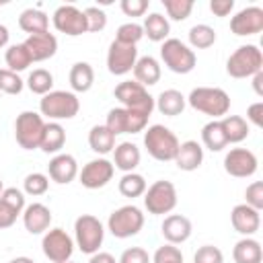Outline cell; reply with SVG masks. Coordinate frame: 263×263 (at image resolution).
<instances>
[{
	"label": "cell",
	"instance_id": "48",
	"mask_svg": "<svg viewBox=\"0 0 263 263\" xmlns=\"http://www.w3.org/2000/svg\"><path fill=\"white\" fill-rule=\"evenodd\" d=\"M117 263H152L150 255L146 249L142 247H129L121 253V257L117 259Z\"/></svg>",
	"mask_w": 263,
	"mask_h": 263
},
{
	"label": "cell",
	"instance_id": "49",
	"mask_svg": "<svg viewBox=\"0 0 263 263\" xmlns=\"http://www.w3.org/2000/svg\"><path fill=\"white\" fill-rule=\"evenodd\" d=\"M121 12L125 16H144L150 2L148 0H121Z\"/></svg>",
	"mask_w": 263,
	"mask_h": 263
},
{
	"label": "cell",
	"instance_id": "27",
	"mask_svg": "<svg viewBox=\"0 0 263 263\" xmlns=\"http://www.w3.org/2000/svg\"><path fill=\"white\" fill-rule=\"evenodd\" d=\"M185 105H187V99L177 88H166L158 95V99H154V109H158L166 117L181 115L185 111Z\"/></svg>",
	"mask_w": 263,
	"mask_h": 263
},
{
	"label": "cell",
	"instance_id": "34",
	"mask_svg": "<svg viewBox=\"0 0 263 263\" xmlns=\"http://www.w3.org/2000/svg\"><path fill=\"white\" fill-rule=\"evenodd\" d=\"M201 144L212 152H220L228 146L222 125H220V119H212L201 127Z\"/></svg>",
	"mask_w": 263,
	"mask_h": 263
},
{
	"label": "cell",
	"instance_id": "9",
	"mask_svg": "<svg viewBox=\"0 0 263 263\" xmlns=\"http://www.w3.org/2000/svg\"><path fill=\"white\" fill-rule=\"evenodd\" d=\"M115 99L121 103V107L132 109V111H142L152 115L154 111V97L136 80H123L115 86L113 90Z\"/></svg>",
	"mask_w": 263,
	"mask_h": 263
},
{
	"label": "cell",
	"instance_id": "38",
	"mask_svg": "<svg viewBox=\"0 0 263 263\" xmlns=\"http://www.w3.org/2000/svg\"><path fill=\"white\" fill-rule=\"evenodd\" d=\"M146 179L140 173H123V177L119 179V193L123 197H140L146 191Z\"/></svg>",
	"mask_w": 263,
	"mask_h": 263
},
{
	"label": "cell",
	"instance_id": "19",
	"mask_svg": "<svg viewBox=\"0 0 263 263\" xmlns=\"http://www.w3.org/2000/svg\"><path fill=\"white\" fill-rule=\"evenodd\" d=\"M230 224L238 234L253 236L261 228V212H257L247 203H238L230 212Z\"/></svg>",
	"mask_w": 263,
	"mask_h": 263
},
{
	"label": "cell",
	"instance_id": "36",
	"mask_svg": "<svg viewBox=\"0 0 263 263\" xmlns=\"http://www.w3.org/2000/svg\"><path fill=\"white\" fill-rule=\"evenodd\" d=\"M4 62H6L8 70H10V72H16V74L23 72V70H27V68L33 64V60H31V55H29L25 43H14V45H10V47L6 49V53H4Z\"/></svg>",
	"mask_w": 263,
	"mask_h": 263
},
{
	"label": "cell",
	"instance_id": "14",
	"mask_svg": "<svg viewBox=\"0 0 263 263\" xmlns=\"http://www.w3.org/2000/svg\"><path fill=\"white\" fill-rule=\"evenodd\" d=\"M113 175H115V166L105 156L88 160L82 166V171H78L80 185L86 187V189H101V187H105L113 179Z\"/></svg>",
	"mask_w": 263,
	"mask_h": 263
},
{
	"label": "cell",
	"instance_id": "47",
	"mask_svg": "<svg viewBox=\"0 0 263 263\" xmlns=\"http://www.w3.org/2000/svg\"><path fill=\"white\" fill-rule=\"evenodd\" d=\"M245 199H247L245 201L247 205H251L257 212H261L263 210V183L261 181H253L245 191Z\"/></svg>",
	"mask_w": 263,
	"mask_h": 263
},
{
	"label": "cell",
	"instance_id": "32",
	"mask_svg": "<svg viewBox=\"0 0 263 263\" xmlns=\"http://www.w3.org/2000/svg\"><path fill=\"white\" fill-rule=\"evenodd\" d=\"M144 35L154 41V43H160V41H166L168 39V33H171V23L164 14L160 12H150L146 18H144Z\"/></svg>",
	"mask_w": 263,
	"mask_h": 263
},
{
	"label": "cell",
	"instance_id": "31",
	"mask_svg": "<svg viewBox=\"0 0 263 263\" xmlns=\"http://www.w3.org/2000/svg\"><path fill=\"white\" fill-rule=\"evenodd\" d=\"M220 125H222V132H224V138L228 144H238L242 140L249 138V121L240 115H224L220 119Z\"/></svg>",
	"mask_w": 263,
	"mask_h": 263
},
{
	"label": "cell",
	"instance_id": "57",
	"mask_svg": "<svg viewBox=\"0 0 263 263\" xmlns=\"http://www.w3.org/2000/svg\"><path fill=\"white\" fill-rule=\"evenodd\" d=\"M4 191V183H2V179H0V193Z\"/></svg>",
	"mask_w": 263,
	"mask_h": 263
},
{
	"label": "cell",
	"instance_id": "55",
	"mask_svg": "<svg viewBox=\"0 0 263 263\" xmlns=\"http://www.w3.org/2000/svg\"><path fill=\"white\" fill-rule=\"evenodd\" d=\"M8 39H10V33H8V29H6L4 25H0V49L8 45Z\"/></svg>",
	"mask_w": 263,
	"mask_h": 263
},
{
	"label": "cell",
	"instance_id": "20",
	"mask_svg": "<svg viewBox=\"0 0 263 263\" xmlns=\"http://www.w3.org/2000/svg\"><path fill=\"white\" fill-rule=\"evenodd\" d=\"M160 232L168 245H181V242L189 240V236L193 232V224L183 214H168L160 224Z\"/></svg>",
	"mask_w": 263,
	"mask_h": 263
},
{
	"label": "cell",
	"instance_id": "26",
	"mask_svg": "<svg viewBox=\"0 0 263 263\" xmlns=\"http://www.w3.org/2000/svg\"><path fill=\"white\" fill-rule=\"evenodd\" d=\"M132 72H134L136 82H140L144 88H146V86H154V84L160 80V74H162L158 60L152 58V55H142V58H138V62H136V66H134Z\"/></svg>",
	"mask_w": 263,
	"mask_h": 263
},
{
	"label": "cell",
	"instance_id": "33",
	"mask_svg": "<svg viewBox=\"0 0 263 263\" xmlns=\"http://www.w3.org/2000/svg\"><path fill=\"white\" fill-rule=\"evenodd\" d=\"M88 146L92 152L105 156V154L113 152V148L117 144H115V136L107 129V125H92L88 132Z\"/></svg>",
	"mask_w": 263,
	"mask_h": 263
},
{
	"label": "cell",
	"instance_id": "29",
	"mask_svg": "<svg viewBox=\"0 0 263 263\" xmlns=\"http://www.w3.org/2000/svg\"><path fill=\"white\" fill-rule=\"evenodd\" d=\"M68 80H70V86H72L74 95L76 92H88L95 84V70L88 62H76L70 68Z\"/></svg>",
	"mask_w": 263,
	"mask_h": 263
},
{
	"label": "cell",
	"instance_id": "21",
	"mask_svg": "<svg viewBox=\"0 0 263 263\" xmlns=\"http://www.w3.org/2000/svg\"><path fill=\"white\" fill-rule=\"evenodd\" d=\"M23 43H25V47H27V51H29L33 62H45V60L53 58L55 51H58V37L53 33H49V31L29 35Z\"/></svg>",
	"mask_w": 263,
	"mask_h": 263
},
{
	"label": "cell",
	"instance_id": "16",
	"mask_svg": "<svg viewBox=\"0 0 263 263\" xmlns=\"http://www.w3.org/2000/svg\"><path fill=\"white\" fill-rule=\"evenodd\" d=\"M257 168H259V160L255 152L249 148H232L224 156V171L230 177L247 179V177H253Z\"/></svg>",
	"mask_w": 263,
	"mask_h": 263
},
{
	"label": "cell",
	"instance_id": "53",
	"mask_svg": "<svg viewBox=\"0 0 263 263\" xmlns=\"http://www.w3.org/2000/svg\"><path fill=\"white\" fill-rule=\"evenodd\" d=\"M88 263H117V259L111 255V253H105V251H97L90 255Z\"/></svg>",
	"mask_w": 263,
	"mask_h": 263
},
{
	"label": "cell",
	"instance_id": "51",
	"mask_svg": "<svg viewBox=\"0 0 263 263\" xmlns=\"http://www.w3.org/2000/svg\"><path fill=\"white\" fill-rule=\"evenodd\" d=\"M210 10L216 16H228L234 10V0H210Z\"/></svg>",
	"mask_w": 263,
	"mask_h": 263
},
{
	"label": "cell",
	"instance_id": "15",
	"mask_svg": "<svg viewBox=\"0 0 263 263\" xmlns=\"http://www.w3.org/2000/svg\"><path fill=\"white\" fill-rule=\"evenodd\" d=\"M138 62V47L136 45H125L119 41H111L109 51H107V70L113 76H125L134 70Z\"/></svg>",
	"mask_w": 263,
	"mask_h": 263
},
{
	"label": "cell",
	"instance_id": "46",
	"mask_svg": "<svg viewBox=\"0 0 263 263\" xmlns=\"http://www.w3.org/2000/svg\"><path fill=\"white\" fill-rule=\"evenodd\" d=\"M193 263H224V253L214 245H203L195 251Z\"/></svg>",
	"mask_w": 263,
	"mask_h": 263
},
{
	"label": "cell",
	"instance_id": "30",
	"mask_svg": "<svg viewBox=\"0 0 263 263\" xmlns=\"http://www.w3.org/2000/svg\"><path fill=\"white\" fill-rule=\"evenodd\" d=\"M18 27L29 35L45 33L49 31V16L41 8H25L18 16Z\"/></svg>",
	"mask_w": 263,
	"mask_h": 263
},
{
	"label": "cell",
	"instance_id": "56",
	"mask_svg": "<svg viewBox=\"0 0 263 263\" xmlns=\"http://www.w3.org/2000/svg\"><path fill=\"white\" fill-rule=\"evenodd\" d=\"M8 263H35L31 257H14V259H10Z\"/></svg>",
	"mask_w": 263,
	"mask_h": 263
},
{
	"label": "cell",
	"instance_id": "40",
	"mask_svg": "<svg viewBox=\"0 0 263 263\" xmlns=\"http://www.w3.org/2000/svg\"><path fill=\"white\" fill-rule=\"evenodd\" d=\"M162 6L166 10V18L181 23L191 14L193 0H162Z\"/></svg>",
	"mask_w": 263,
	"mask_h": 263
},
{
	"label": "cell",
	"instance_id": "5",
	"mask_svg": "<svg viewBox=\"0 0 263 263\" xmlns=\"http://www.w3.org/2000/svg\"><path fill=\"white\" fill-rule=\"evenodd\" d=\"M105 238V226L103 222L92 214H82L74 222V245L84 253L92 255L101 249Z\"/></svg>",
	"mask_w": 263,
	"mask_h": 263
},
{
	"label": "cell",
	"instance_id": "10",
	"mask_svg": "<svg viewBox=\"0 0 263 263\" xmlns=\"http://www.w3.org/2000/svg\"><path fill=\"white\" fill-rule=\"evenodd\" d=\"M45 121L39 113L35 111H23L16 115L14 121V138L16 144L23 150H37L39 142H41V134H43Z\"/></svg>",
	"mask_w": 263,
	"mask_h": 263
},
{
	"label": "cell",
	"instance_id": "11",
	"mask_svg": "<svg viewBox=\"0 0 263 263\" xmlns=\"http://www.w3.org/2000/svg\"><path fill=\"white\" fill-rule=\"evenodd\" d=\"M148 119L150 115L148 113H142V111H132V109H125V107H115L107 113V129L113 134V136H119V134H140L146 129L148 125Z\"/></svg>",
	"mask_w": 263,
	"mask_h": 263
},
{
	"label": "cell",
	"instance_id": "37",
	"mask_svg": "<svg viewBox=\"0 0 263 263\" xmlns=\"http://www.w3.org/2000/svg\"><path fill=\"white\" fill-rule=\"evenodd\" d=\"M25 84H27V88H29L33 95L43 97V95L51 92V88H53V74H51L49 70H45V68H35V70L27 76Z\"/></svg>",
	"mask_w": 263,
	"mask_h": 263
},
{
	"label": "cell",
	"instance_id": "22",
	"mask_svg": "<svg viewBox=\"0 0 263 263\" xmlns=\"http://www.w3.org/2000/svg\"><path fill=\"white\" fill-rule=\"evenodd\" d=\"M23 224L29 234H45L51 224V210L45 203H29L23 210Z\"/></svg>",
	"mask_w": 263,
	"mask_h": 263
},
{
	"label": "cell",
	"instance_id": "7",
	"mask_svg": "<svg viewBox=\"0 0 263 263\" xmlns=\"http://www.w3.org/2000/svg\"><path fill=\"white\" fill-rule=\"evenodd\" d=\"M142 226H144V212L134 203L113 210L109 214V220H107V230L115 238L136 236L142 230Z\"/></svg>",
	"mask_w": 263,
	"mask_h": 263
},
{
	"label": "cell",
	"instance_id": "6",
	"mask_svg": "<svg viewBox=\"0 0 263 263\" xmlns=\"http://www.w3.org/2000/svg\"><path fill=\"white\" fill-rule=\"evenodd\" d=\"M160 60L175 74H189L197 64L195 51L187 43H183L181 39H175V37H168L166 41H162Z\"/></svg>",
	"mask_w": 263,
	"mask_h": 263
},
{
	"label": "cell",
	"instance_id": "45",
	"mask_svg": "<svg viewBox=\"0 0 263 263\" xmlns=\"http://www.w3.org/2000/svg\"><path fill=\"white\" fill-rule=\"evenodd\" d=\"M84 16H86L88 33H99V31H103L107 27V14L99 6H86L84 8Z\"/></svg>",
	"mask_w": 263,
	"mask_h": 263
},
{
	"label": "cell",
	"instance_id": "43",
	"mask_svg": "<svg viewBox=\"0 0 263 263\" xmlns=\"http://www.w3.org/2000/svg\"><path fill=\"white\" fill-rule=\"evenodd\" d=\"M0 201H2L6 208H10L16 216L23 214V210L27 208V203H25V193H23L21 189H16V187H4V191L0 193Z\"/></svg>",
	"mask_w": 263,
	"mask_h": 263
},
{
	"label": "cell",
	"instance_id": "52",
	"mask_svg": "<svg viewBox=\"0 0 263 263\" xmlns=\"http://www.w3.org/2000/svg\"><path fill=\"white\" fill-rule=\"evenodd\" d=\"M16 214L10 210V208H6L2 201H0V230H4V228H10L14 222H16Z\"/></svg>",
	"mask_w": 263,
	"mask_h": 263
},
{
	"label": "cell",
	"instance_id": "28",
	"mask_svg": "<svg viewBox=\"0 0 263 263\" xmlns=\"http://www.w3.org/2000/svg\"><path fill=\"white\" fill-rule=\"evenodd\" d=\"M232 259L234 263H261L263 261L261 242L255 240L253 236H242L232 249Z\"/></svg>",
	"mask_w": 263,
	"mask_h": 263
},
{
	"label": "cell",
	"instance_id": "2",
	"mask_svg": "<svg viewBox=\"0 0 263 263\" xmlns=\"http://www.w3.org/2000/svg\"><path fill=\"white\" fill-rule=\"evenodd\" d=\"M80 111V101L72 90H51L39 101V115L49 121H64L76 117Z\"/></svg>",
	"mask_w": 263,
	"mask_h": 263
},
{
	"label": "cell",
	"instance_id": "44",
	"mask_svg": "<svg viewBox=\"0 0 263 263\" xmlns=\"http://www.w3.org/2000/svg\"><path fill=\"white\" fill-rule=\"evenodd\" d=\"M152 263H183V253L177 245H162L154 251Z\"/></svg>",
	"mask_w": 263,
	"mask_h": 263
},
{
	"label": "cell",
	"instance_id": "23",
	"mask_svg": "<svg viewBox=\"0 0 263 263\" xmlns=\"http://www.w3.org/2000/svg\"><path fill=\"white\" fill-rule=\"evenodd\" d=\"M179 171H185V173H191V171H197L203 162V146L195 140H187V142H179V148H177V154H175V160Z\"/></svg>",
	"mask_w": 263,
	"mask_h": 263
},
{
	"label": "cell",
	"instance_id": "1",
	"mask_svg": "<svg viewBox=\"0 0 263 263\" xmlns=\"http://www.w3.org/2000/svg\"><path fill=\"white\" fill-rule=\"evenodd\" d=\"M185 99L191 109L210 115L212 119H222L230 111V95L218 86H197Z\"/></svg>",
	"mask_w": 263,
	"mask_h": 263
},
{
	"label": "cell",
	"instance_id": "12",
	"mask_svg": "<svg viewBox=\"0 0 263 263\" xmlns=\"http://www.w3.org/2000/svg\"><path fill=\"white\" fill-rule=\"evenodd\" d=\"M74 238L64 228H49L41 238V251L51 263L68 261L74 253Z\"/></svg>",
	"mask_w": 263,
	"mask_h": 263
},
{
	"label": "cell",
	"instance_id": "3",
	"mask_svg": "<svg viewBox=\"0 0 263 263\" xmlns=\"http://www.w3.org/2000/svg\"><path fill=\"white\" fill-rule=\"evenodd\" d=\"M144 148L154 160L168 162V160H175V154L179 148V138L166 125L154 123L144 132Z\"/></svg>",
	"mask_w": 263,
	"mask_h": 263
},
{
	"label": "cell",
	"instance_id": "35",
	"mask_svg": "<svg viewBox=\"0 0 263 263\" xmlns=\"http://www.w3.org/2000/svg\"><path fill=\"white\" fill-rule=\"evenodd\" d=\"M187 39H189L191 49H208L216 43V31H214V27L199 23V25H193L189 29Z\"/></svg>",
	"mask_w": 263,
	"mask_h": 263
},
{
	"label": "cell",
	"instance_id": "25",
	"mask_svg": "<svg viewBox=\"0 0 263 263\" xmlns=\"http://www.w3.org/2000/svg\"><path fill=\"white\" fill-rule=\"evenodd\" d=\"M66 144V129L62 127V123L58 121H45L43 134H41V142H39V150L45 154H60V150Z\"/></svg>",
	"mask_w": 263,
	"mask_h": 263
},
{
	"label": "cell",
	"instance_id": "24",
	"mask_svg": "<svg viewBox=\"0 0 263 263\" xmlns=\"http://www.w3.org/2000/svg\"><path fill=\"white\" fill-rule=\"evenodd\" d=\"M142 160V152L134 142H119L113 148V166L121 173H134Z\"/></svg>",
	"mask_w": 263,
	"mask_h": 263
},
{
	"label": "cell",
	"instance_id": "41",
	"mask_svg": "<svg viewBox=\"0 0 263 263\" xmlns=\"http://www.w3.org/2000/svg\"><path fill=\"white\" fill-rule=\"evenodd\" d=\"M144 37V29L140 23H123L117 27V33H115V41L119 43H125V45H138V41Z\"/></svg>",
	"mask_w": 263,
	"mask_h": 263
},
{
	"label": "cell",
	"instance_id": "59",
	"mask_svg": "<svg viewBox=\"0 0 263 263\" xmlns=\"http://www.w3.org/2000/svg\"><path fill=\"white\" fill-rule=\"evenodd\" d=\"M2 4H4V2H2V0H0V6H2Z\"/></svg>",
	"mask_w": 263,
	"mask_h": 263
},
{
	"label": "cell",
	"instance_id": "50",
	"mask_svg": "<svg viewBox=\"0 0 263 263\" xmlns=\"http://www.w3.org/2000/svg\"><path fill=\"white\" fill-rule=\"evenodd\" d=\"M247 121H251L255 127H263V101H257V103L249 105Z\"/></svg>",
	"mask_w": 263,
	"mask_h": 263
},
{
	"label": "cell",
	"instance_id": "39",
	"mask_svg": "<svg viewBox=\"0 0 263 263\" xmlns=\"http://www.w3.org/2000/svg\"><path fill=\"white\" fill-rule=\"evenodd\" d=\"M49 189V177L43 173H29L23 181V193L31 195V197H39L43 193H47Z\"/></svg>",
	"mask_w": 263,
	"mask_h": 263
},
{
	"label": "cell",
	"instance_id": "54",
	"mask_svg": "<svg viewBox=\"0 0 263 263\" xmlns=\"http://www.w3.org/2000/svg\"><path fill=\"white\" fill-rule=\"evenodd\" d=\"M253 90L257 97H263V70L253 76Z\"/></svg>",
	"mask_w": 263,
	"mask_h": 263
},
{
	"label": "cell",
	"instance_id": "13",
	"mask_svg": "<svg viewBox=\"0 0 263 263\" xmlns=\"http://www.w3.org/2000/svg\"><path fill=\"white\" fill-rule=\"evenodd\" d=\"M51 23H53L55 31H60V33H64L68 37H78V35L88 33L84 10L76 8L74 4H62V6H58L53 10Z\"/></svg>",
	"mask_w": 263,
	"mask_h": 263
},
{
	"label": "cell",
	"instance_id": "4",
	"mask_svg": "<svg viewBox=\"0 0 263 263\" xmlns=\"http://www.w3.org/2000/svg\"><path fill=\"white\" fill-rule=\"evenodd\" d=\"M263 70V53L255 43L236 47L226 60V74L232 78H253Z\"/></svg>",
	"mask_w": 263,
	"mask_h": 263
},
{
	"label": "cell",
	"instance_id": "42",
	"mask_svg": "<svg viewBox=\"0 0 263 263\" xmlns=\"http://www.w3.org/2000/svg\"><path fill=\"white\" fill-rule=\"evenodd\" d=\"M23 88H25V80L16 72H10L8 68H0V92L21 95Z\"/></svg>",
	"mask_w": 263,
	"mask_h": 263
},
{
	"label": "cell",
	"instance_id": "58",
	"mask_svg": "<svg viewBox=\"0 0 263 263\" xmlns=\"http://www.w3.org/2000/svg\"><path fill=\"white\" fill-rule=\"evenodd\" d=\"M62 263H74V261H72V259H68V261H62Z\"/></svg>",
	"mask_w": 263,
	"mask_h": 263
},
{
	"label": "cell",
	"instance_id": "18",
	"mask_svg": "<svg viewBox=\"0 0 263 263\" xmlns=\"http://www.w3.org/2000/svg\"><path fill=\"white\" fill-rule=\"evenodd\" d=\"M47 177L58 185H68L78 177V162L72 154L60 152L47 164Z\"/></svg>",
	"mask_w": 263,
	"mask_h": 263
},
{
	"label": "cell",
	"instance_id": "8",
	"mask_svg": "<svg viewBox=\"0 0 263 263\" xmlns=\"http://www.w3.org/2000/svg\"><path fill=\"white\" fill-rule=\"evenodd\" d=\"M177 205V187L166 181L158 179L144 191V208L152 216H164L171 214Z\"/></svg>",
	"mask_w": 263,
	"mask_h": 263
},
{
	"label": "cell",
	"instance_id": "17",
	"mask_svg": "<svg viewBox=\"0 0 263 263\" xmlns=\"http://www.w3.org/2000/svg\"><path fill=\"white\" fill-rule=\"evenodd\" d=\"M230 31L238 37L257 35L263 31V8L261 6H247L238 10L230 18Z\"/></svg>",
	"mask_w": 263,
	"mask_h": 263
}]
</instances>
